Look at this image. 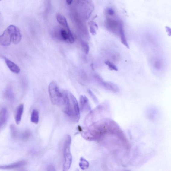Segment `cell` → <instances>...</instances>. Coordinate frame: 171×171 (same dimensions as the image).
Wrapping results in <instances>:
<instances>
[{
    "label": "cell",
    "mask_w": 171,
    "mask_h": 171,
    "mask_svg": "<svg viewBox=\"0 0 171 171\" xmlns=\"http://www.w3.org/2000/svg\"><path fill=\"white\" fill-rule=\"evenodd\" d=\"M73 1H66V2L67 4L68 5H70L71 4V3H72Z\"/></svg>",
    "instance_id": "obj_23"
},
{
    "label": "cell",
    "mask_w": 171,
    "mask_h": 171,
    "mask_svg": "<svg viewBox=\"0 0 171 171\" xmlns=\"http://www.w3.org/2000/svg\"><path fill=\"white\" fill-rule=\"evenodd\" d=\"M48 90L52 103L61 107L64 100L63 91H61L57 83L54 81L49 84Z\"/></svg>",
    "instance_id": "obj_2"
},
{
    "label": "cell",
    "mask_w": 171,
    "mask_h": 171,
    "mask_svg": "<svg viewBox=\"0 0 171 171\" xmlns=\"http://www.w3.org/2000/svg\"><path fill=\"white\" fill-rule=\"evenodd\" d=\"M61 36L64 40H68V34L67 31L65 29H62L61 30Z\"/></svg>",
    "instance_id": "obj_18"
},
{
    "label": "cell",
    "mask_w": 171,
    "mask_h": 171,
    "mask_svg": "<svg viewBox=\"0 0 171 171\" xmlns=\"http://www.w3.org/2000/svg\"><path fill=\"white\" fill-rule=\"evenodd\" d=\"M0 14H1V13H0Z\"/></svg>",
    "instance_id": "obj_25"
},
{
    "label": "cell",
    "mask_w": 171,
    "mask_h": 171,
    "mask_svg": "<svg viewBox=\"0 0 171 171\" xmlns=\"http://www.w3.org/2000/svg\"><path fill=\"white\" fill-rule=\"evenodd\" d=\"M10 128L12 137L14 138H17V132L15 126L13 124H11L10 125Z\"/></svg>",
    "instance_id": "obj_15"
},
{
    "label": "cell",
    "mask_w": 171,
    "mask_h": 171,
    "mask_svg": "<svg viewBox=\"0 0 171 171\" xmlns=\"http://www.w3.org/2000/svg\"><path fill=\"white\" fill-rule=\"evenodd\" d=\"M107 13L110 16H113L115 14V12L113 9L109 8L108 9L107 11Z\"/></svg>",
    "instance_id": "obj_22"
},
{
    "label": "cell",
    "mask_w": 171,
    "mask_h": 171,
    "mask_svg": "<svg viewBox=\"0 0 171 171\" xmlns=\"http://www.w3.org/2000/svg\"><path fill=\"white\" fill-rule=\"evenodd\" d=\"M27 164V162L24 160H21L9 165H0L1 169H12L18 168L24 166Z\"/></svg>",
    "instance_id": "obj_5"
},
{
    "label": "cell",
    "mask_w": 171,
    "mask_h": 171,
    "mask_svg": "<svg viewBox=\"0 0 171 171\" xmlns=\"http://www.w3.org/2000/svg\"><path fill=\"white\" fill-rule=\"evenodd\" d=\"M24 106L23 104H21L18 106L17 109L16 116H15V121L17 124H19L21 119L23 113Z\"/></svg>",
    "instance_id": "obj_10"
},
{
    "label": "cell",
    "mask_w": 171,
    "mask_h": 171,
    "mask_svg": "<svg viewBox=\"0 0 171 171\" xmlns=\"http://www.w3.org/2000/svg\"><path fill=\"white\" fill-rule=\"evenodd\" d=\"M46 171H56V170L55 167L52 165H50L46 168Z\"/></svg>",
    "instance_id": "obj_21"
},
{
    "label": "cell",
    "mask_w": 171,
    "mask_h": 171,
    "mask_svg": "<svg viewBox=\"0 0 171 171\" xmlns=\"http://www.w3.org/2000/svg\"><path fill=\"white\" fill-rule=\"evenodd\" d=\"M105 64L107 65L109 69L111 70L117 71L118 69L117 67L115 65L112 64L109 61H106L105 62Z\"/></svg>",
    "instance_id": "obj_19"
},
{
    "label": "cell",
    "mask_w": 171,
    "mask_h": 171,
    "mask_svg": "<svg viewBox=\"0 0 171 171\" xmlns=\"http://www.w3.org/2000/svg\"><path fill=\"white\" fill-rule=\"evenodd\" d=\"M31 121L33 123L37 124L39 122V113L38 111L33 110L31 116Z\"/></svg>",
    "instance_id": "obj_12"
},
{
    "label": "cell",
    "mask_w": 171,
    "mask_h": 171,
    "mask_svg": "<svg viewBox=\"0 0 171 171\" xmlns=\"http://www.w3.org/2000/svg\"><path fill=\"white\" fill-rule=\"evenodd\" d=\"M76 171H79L78 169H77Z\"/></svg>",
    "instance_id": "obj_24"
},
{
    "label": "cell",
    "mask_w": 171,
    "mask_h": 171,
    "mask_svg": "<svg viewBox=\"0 0 171 171\" xmlns=\"http://www.w3.org/2000/svg\"><path fill=\"white\" fill-rule=\"evenodd\" d=\"M80 109L81 110H88L90 109L88 99L86 96L81 95L80 97Z\"/></svg>",
    "instance_id": "obj_7"
},
{
    "label": "cell",
    "mask_w": 171,
    "mask_h": 171,
    "mask_svg": "<svg viewBox=\"0 0 171 171\" xmlns=\"http://www.w3.org/2000/svg\"><path fill=\"white\" fill-rule=\"evenodd\" d=\"M107 21L109 26L111 28L116 29L118 26V23L116 21L109 19Z\"/></svg>",
    "instance_id": "obj_16"
},
{
    "label": "cell",
    "mask_w": 171,
    "mask_h": 171,
    "mask_svg": "<svg viewBox=\"0 0 171 171\" xmlns=\"http://www.w3.org/2000/svg\"><path fill=\"white\" fill-rule=\"evenodd\" d=\"M30 135V133L29 130H26L22 135V138L24 140H27L29 139Z\"/></svg>",
    "instance_id": "obj_20"
},
{
    "label": "cell",
    "mask_w": 171,
    "mask_h": 171,
    "mask_svg": "<svg viewBox=\"0 0 171 171\" xmlns=\"http://www.w3.org/2000/svg\"><path fill=\"white\" fill-rule=\"evenodd\" d=\"M119 32L120 33L121 43L126 46L127 48L129 49V46L126 39L125 33H124V30L122 24H121L120 26Z\"/></svg>",
    "instance_id": "obj_11"
},
{
    "label": "cell",
    "mask_w": 171,
    "mask_h": 171,
    "mask_svg": "<svg viewBox=\"0 0 171 171\" xmlns=\"http://www.w3.org/2000/svg\"><path fill=\"white\" fill-rule=\"evenodd\" d=\"M71 138L69 135L65 136L63 142L64 161L63 171H68L70 169L72 161V157L71 152Z\"/></svg>",
    "instance_id": "obj_3"
},
{
    "label": "cell",
    "mask_w": 171,
    "mask_h": 171,
    "mask_svg": "<svg viewBox=\"0 0 171 171\" xmlns=\"http://www.w3.org/2000/svg\"><path fill=\"white\" fill-rule=\"evenodd\" d=\"M8 111L7 109L2 108L0 110V129L7 119Z\"/></svg>",
    "instance_id": "obj_9"
},
{
    "label": "cell",
    "mask_w": 171,
    "mask_h": 171,
    "mask_svg": "<svg viewBox=\"0 0 171 171\" xmlns=\"http://www.w3.org/2000/svg\"><path fill=\"white\" fill-rule=\"evenodd\" d=\"M90 32L93 35H95L96 34V32L94 27H96L97 28V29H98V26L97 24L95 22H94L91 21L90 23Z\"/></svg>",
    "instance_id": "obj_14"
},
{
    "label": "cell",
    "mask_w": 171,
    "mask_h": 171,
    "mask_svg": "<svg viewBox=\"0 0 171 171\" xmlns=\"http://www.w3.org/2000/svg\"><path fill=\"white\" fill-rule=\"evenodd\" d=\"M5 61L9 69L12 72L15 74H18L20 73V68L17 64L7 58H5Z\"/></svg>",
    "instance_id": "obj_6"
},
{
    "label": "cell",
    "mask_w": 171,
    "mask_h": 171,
    "mask_svg": "<svg viewBox=\"0 0 171 171\" xmlns=\"http://www.w3.org/2000/svg\"><path fill=\"white\" fill-rule=\"evenodd\" d=\"M57 20L59 23L66 29L68 33L71 32L66 18L63 15L60 14H58L57 15Z\"/></svg>",
    "instance_id": "obj_8"
},
{
    "label": "cell",
    "mask_w": 171,
    "mask_h": 171,
    "mask_svg": "<svg viewBox=\"0 0 171 171\" xmlns=\"http://www.w3.org/2000/svg\"><path fill=\"white\" fill-rule=\"evenodd\" d=\"M80 168L83 170H85L88 168L89 166L88 162L83 157H81L79 163Z\"/></svg>",
    "instance_id": "obj_13"
},
{
    "label": "cell",
    "mask_w": 171,
    "mask_h": 171,
    "mask_svg": "<svg viewBox=\"0 0 171 171\" xmlns=\"http://www.w3.org/2000/svg\"><path fill=\"white\" fill-rule=\"evenodd\" d=\"M82 46L86 54H88L90 50L89 46L88 43L85 42H83L82 43Z\"/></svg>",
    "instance_id": "obj_17"
},
{
    "label": "cell",
    "mask_w": 171,
    "mask_h": 171,
    "mask_svg": "<svg viewBox=\"0 0 171 171\" xmlns=\"http://www.w3.org/2000/svg\"><path fill=\"white\" fill-rule=\"evenodd\" d=\"M64 100L62 106V110L66 116L73 122H78L80 118V111L78 102L71 93L64 90Z\"/></svg>",
    "instance_id": "obj_1"
},
{
    "label": "cell",
    "mask_w": 171,
    "mask_h": 171,
    "mask_svg": "<svg viewBox=\"0 0 171 171\" xmlns=\"http://www.w3.org/2000/svg\"><path fill=\"white\" fill-rule=\"evenodd\" d=\"M18 29L17 27L13 25L9 26L0 36V45L4 46H10L12 43L15 34Z\"/></svg>",
    "instance_id": "obj_4"
}]
</instances>
